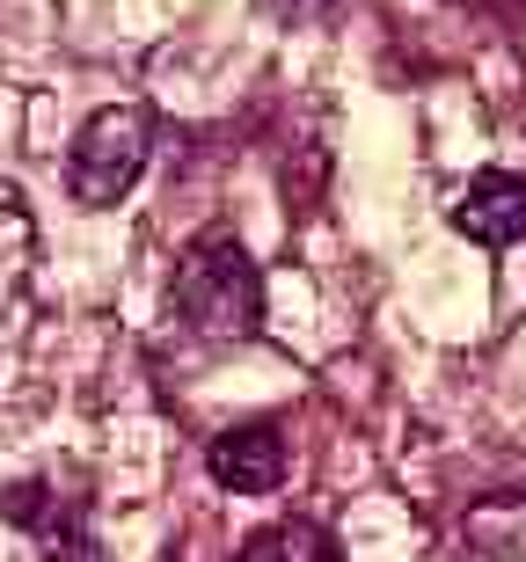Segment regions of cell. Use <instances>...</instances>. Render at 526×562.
Returning a JSON list of instances; mask_svg holds the SVG:
<instances>
[{"mask_svg":"<svg viewBox=\"0 0 526 562\" xmlns=\"http://www.w3.org/2000/svg\"><path fill=\"white\" fill-rule=\"evenodd\" d=\"M234 562H337V548H329V533H322V526L278 519V526H264V533H249Z\"/></svg>","mask_w":526,"mask_h":562,"instance_id":"obj_7","label":"cell"},{"mask_svg":"<svg viewBox=\"0 0 526 562\" xmlns=\"http://www.w3.org/2000/svg\"><path fill=\"white\" fill-rule=\"evenodd\" d=\"M30 263H37V227H30V212H22L15 190H0V322L22 307Z\"/></svg>","mask_w":526,"mask_h":562,"instance_id":"obj_6","label":"cell"},{"mask_svg":"<svg viewBox=\"0 0 526 562\" xmlns=\"http://www.w3.org/2000/svg\"><path fill=\"white\" fill-rule=\"evenodd\" d=\"M169 322L198 344H249L264 329V271L234 234H198L169 278Z\"/></svg>","mask_w":526,"mask_h":562,"instance_id":"obj_1","label":"cell"},{"mask_svg":"<svg viewBox=\"0 0 526 562\" xmlns=\"http://www.w3.org/2000/svg\"><path fill=\"white\" fill-rule=\"evenodd\" d=\"M446 220H454V234L483 241V249H512V241H526V176H512V168L468 176V183L454 190Z\"/></svg>","mask_w":526,"mask_h":562,"instance_id":"obj_3","label":"cell"},{"mask_svg":"<svg viewBox=\"0 0 526 562\" xmlns=\"http://www.w3.org/2000/svg\"><path fill=\"white\" fill-rule=\"evenodd\" d=\"M483 562H490V555H483Z\"/></svg>","mask_w":526,"mask_h":562,"instance_id":"obj_8","label":"cell"},{"mask_svg":"<svg viewBox=\"0 0 526 562\" xmlns=\"http://www.w3.org/2000/svg\"><path fill=\"white\" fill-rule=\"evenodd\" d=\"M8 519L37 526L44 562H110L103 541H96V526H88L74 504H59L44 482H22V490H8Z\"/></svg>","mask_w":526,"mask_h":562,"instance_id":"obj_5","label":"cell"},{"mask_svg":"<svg viewBox=\"0 0 526 562\" xmlns=\"http://www.w3.org/2000/svg\"><path fill=\"white\" fill-rule=\"evenodd\" d=\"M205 468L234 497H271L278 482H286V438H278V424H234V431L212 438Z\"/></svg>","mask_w":526,"mask_h":562,"instance_id":"obj_4","label":"cell"},{"mask_svg":"<svg viewBox=\"0 0 526 562\" xmlns=\"http://www.w3.org/2000/svg\"><path fill=\"white\" fill-rule=\"evenodd\" d=\"M147 154H154V125H147L139 103L96 110V117L74 132V146H66V190H74V205H88V212L117 205V198L139 183Z\"/></svg>","mask_w":526,"mask_h":562,"instance_id":"obj_2","label":"cell"}]
</instances>
